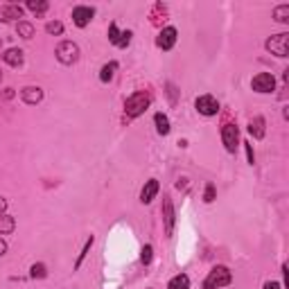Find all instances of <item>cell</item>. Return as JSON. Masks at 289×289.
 I'll return each instance as SVG.
<instances>
[{
    "instance_id": "obj_12",
    "label": "cell",
    "mask_w": 289,
    "mask_h": 289,
    "mask_svg": "<svg viewBox=\"0 0 289 289\" xmlns=\"http://www.w3.org/2000/svg\"><path fill=\"white\" fill-rule=\"evenodd\" d=\"M156 195H158V181L149 179L147 183H144L142 192H140V201H142V204H149L152 199H156Z\"/></svg>"
},
{
    "instance_id": "obj_11",
    "label": "cell",
    "mask_w": 289,
    "mask_h": 289,
    "mask_svg": "<svg viewBox=\"0 0 289 289\" xmlns=\"http://www.w3.org/2000/svg\"><path fill=\"white\" fill-rule=\"evenodd\" d=\"M21 98L25 104H38L43 100V90L38 88V86H25V88L21 90Z\"/></svg>"
},
{
    "instance_id": "obj_14",
    "label": "cell",
    "mask_w": 289,
    "mask_h": 289,
    "mask_svg": "<svg viewBox=\"0 0 289 289\" xmlns=\"http://www.w3.org/2000/svg\"><path fill=\"white\" fill-rule=\"evenodd\" d=\"M18 18H23V7H18V5H5L3 21H18Z\"/></svg>"
},
{
    "instance_id": "obj_21",
    "label": "cell",
    "mask_w": 289,
    "mask_h": 289,
    "mask_svg": "<svg viewBox=\"0 0 289 289\" xmlns=\"http://www.w3.org/2000/svg\"><path fill=\"white\" fill-rule=\"evenodd\" d=\"M115 70H118V64H115V61H111V64H107V66H102V70H100V79H102V81H111V79H113V75H115Z\"/></svg>"
},
{
    "instance_id": "obj_30",
    "label": "cell",
    "mask_w": 289,
    "mask_h": 289,
    "mask_svg": "<svg viewBox=\"0 0 289 289\" xmlns=\"http://www.w3.org/2000/svg\"><path fill=\"white\" fill-rule=\"evenodd\" d=\"M244 147H247V158H249V163H255V154H253V147H251V142H244Z\"/></svg>"
},
{
    "instance_id": "obj_28",
    "label": "cell",
    "mask_w": 289,
    "mask_h": 289,
    "mask_svg": "<svg viewBox=\"0 0 289 289\" xmlns=\"http://www.w3.org/2000/svg\"><path fill=\"white\" fill-rule=\"evenodd\" d=\"M140 260H142V264H149V262H152V247H149V244H147V247L142 249V255H140Z\"/></svg>"
},
{
    "instance_id": "obj_5",
    "label": "cell",
    "mask_w": 289,
    "mask_h": 289,
    "mask_svg": "<svg viewBox=\"0 0 289 289\" xmlns=\"http://www.w3.org/2000/svg\"><path fill=\"white\" fill-rule=\"evenodd\" d=\"M221 140L226 144V152L235 154V149H237V140H239V133H237V127L230 122H226L224 127H221Z\"/></svg>"
},
{
    "instance_id": "obj_18",
    "label": "cell",
    "mask_w": 289,
    "mask_h": 289,
    "mask_svg": "<svg viewBox=\"0 0 289 289\" xmlns=\"http://www.w3.org/2000/svg\"><path fill=\"white\" fill-rule=\"evenodd\" d=\"M170 289H190V278L185 273H179L170 280Z\"/></svg>"
},
{
    "instance_id": "obj_17",
    "label": "cell",
    "mask_w": 289,
    "mask_h": 289,
    "mask_svg": "<svg viewBox=\"0 0 289 289\" xmlns=\"http://www.w3.org/2000/svg\"><path fill=\"white\" fill-rule=\"evenodd\" d=\"M16 228V219L9 215H0V235H9Z\"/></svg>"
},
{
    "instance_id": "obj_9",
    "label": "cell",
    "mask_w": 289,
    "mask_h": 289,
    "mask_svg": "<svg viewBox=\"0 0 289 289\" xmlns=\"http://www.w3.org/2000/svg\"><path fill=\"white\" fill-rule=\"evenodd\" d=\"M95 16V9L93 7H75L72 9V21H75L77 27H86Z\"/></svg>"
},
{
    "instance_id": "obj_26",
    "label": "cell",
    "mask_w": 289,
    "mask_h": 289,
    "mask_svg": "<svg viewBox=\"0 0 289 289\" xmlns=\"http://www.w3.org/2000/svg\"><path fill=\"white\" fill-rule=\"evenodd\" d=\"M118 38H120L118 25H115V23H111V27H109V41H111V43H118Z\"/></svg>"
},
{
    "instance_id": "obj_13",
    "label": "cell",
    "mask_w": 289,
    "mask_h": 289,
    "mask_svg": "<svg viewBox=\"0 0 289 289\" xmlns=\"http://www.w3.org/2000/svg\"><path fill=\"white\" fill-rule=\"evenodd\" d=\"M3 59H5V64L18 68V66L23 64V50H18V47H9V50H5Z\"/></svg>"
},
{
    "instance_id": "obj_6",
    "label": "cell",
    "mask_w": 289,
    "mask_h": 289,
    "mask_svg": "<svg viewBox=\"0 0 289 289\" xmlns=\"http://www.w3.org/2000/svg\"><path fill=\"white\" fill-rule=\"evenodd\" d=\"M251 86L258 93H271V90H276V79H273V75H269V72H260V75L253 77Z\"/></svg>"
},
{
    "instance_id": "obj_8",
    "label": "cell",
    "mask_w": 289,
    "mask_h": 289,
    "mask_svg": "<svg viewBox=\"0 0 289 289\" xmlns=\"http://www.w3.org/2000/svg\"><path fill=\"white\" fill-rule=\"evenodd\" d=\"M174 206H172V199L170 197H163V224H165V233L172 235L174 233Z\"/></svg>"
},
{
    "instance_id": "obj_15",
    "label": "cell",
    "mask_w": 289,
    "mask_h": 289,
    "mask_svg": "<svg viewBox=\"0 0 289 289\" xmlns=\"http://www.w3.org/2000/svg\"><path fill=\"white\" fill-rule=\"evenodd\" d=\"M249 133H251L253 138H262L264 136V118H253L251 122H249Z\"/></svg>"
},
{
    "instance_id": "obj_22",
    "label": "cell",
    "mask_w": 289,
    "mask_h": 289,
    "mask_svg": "<svg viewBox=\"0 0 289 289\" xmlns=\"http://www.w3.org/2000/svg\"><path fill=\"white\" fill-rule=\"evenodd\" d=\"M273 18L278 23H287L289 21V5H280V7L273 9Z\"/></svg>"
},
{
    "instance_id": "obj_23",
    "label": "cell",
    "mask_w": 289,
    "mask_h": 289,
    "mask_svg": "<svg viewBox=\"0 0 289 289\" xmlns=\"http://www.w3.org/2000/svg\"><path fill=\"white\" fill-rule=\"evenodd\" d=\"M30 276L32 278H45L47 276V271H45V264H32V269H30Z\"/></svg>"
},
{
    "instance_id": "obj_19",
    "label": "cell",
    "mask_w": 289,
    "mask_h": 289,
    "mask_svg": "<svg viewBox=\"0 0 289 289\" xmlns=\"http://www.w3.org/2000/svg\"><path fill=\"white\" fill-rule=\"evenodd\" d=\"M27 9L34 12L36 16H43V14L47 12V3L45 0H27Z\"/></svg>"
},
{
    "instance_id": "obj_29",
    "label": "cell",
    "mask_w": 289,
    "mask_h": 289,
    "mask_svg": "<svg viewBox=\"0 0 289 289\" xmlns=\"http://www.w3.org/2000/svg\"><path fill=\"white\" fill-rule=\"evenodd\" d=\"M213 199H215V185H213V183H208V187H206V201L210 204Z\"/></svg>"
},
{
    "instance_id": "obj_20",
    "label": "cell",
    "mask_w": 289,
    "mask_h": 289,
    "mask_svg": "<svg viewBox=\"0 0 289 289\" xmlns=\"http://www.w3.org/2000/svg\"><path fill=\"white\" fill-rule=\"evenodd\" d=\"M16 32H18V36H23V38H32V36H34V27H32V23H27V21H18Z\"/></svg>"
},
{
    "instance_id": "obj_1",
    "label": "cell",
    "mask_w": 289,
    "mask_h": 289,
    "mask_svg": "<svg viewBox=\"0 0 289 289\" xmlns=\"http://www.w3.org/2000/svg\"><path fill=\"white\" fill-rule=\"evenodd\" d=\"M149 104H152V98L147 93H133L124 102V111H127L129 118H138V115H142L149 109Z\"/></svg>"
},
{
    "instance_id": "obj_7",
    "label": "cell",
    "mask_w": 289,
    "mask_h": 289,
    "mask_svg": "<svg viewBox=\"0 0 289 289\" xmlns=\"http://www.w3.org/2000/svg\"><path fill=\"white\" fill-rule=\"evenodd\" d=\"M195 107L197 111H199L201 115H217V111H219V102L213 98V95H201V98H197V102H195Z\"/></svg>"
},
{
    "instance_id": "obj_25",
    "label": "cell",
    "mask_w": 289,
    "mask_h": 289,
    "mask_svg": "<svg viewBox=\"0 0 289 289\" xmlns=\"http://www.w3.org/2000/svg\"><path fill=\"white\" fill-rule=\"evenodd\" d=\"M129 43H131V32H120V38H118L115 45H118V47H127Z\"/></svg>"
},
{
    "instance_id": "obj_35",
    "label": "cell",
    "mask_w": 289,
    "mask_h": 289,
    "mask_svg": "<svg viewBox=\"0 0 289 289\" xmlns=\"http://www.w3.org/2000/svg\"><path fill=\"white\" fill-rule=\"evenodd\" d=\"M0 79H3V72H0Z\"/></svg>"
},
{
    "instance_id": "obj_27",
    "label": "cell",
    "mask_w": 289,
    "mask_h": 289,
    "mask_svg": "<svg viewBox=\"0 0 289 289\" xmlns=\"http://www.w3.org/2000/svg\"><path fill=\"white\" fill-rule=\"evenodd\" d=\"M90 247H93V237H90V239H88V242H86V244H84V251H81V253H79V258H77V264H75V267H79V264H81V260H84V258H86V253H88V251H90Z\"/></svg>"
},
{
    "instance_id": "obj_32",
    "label": "cell",
    "mask_w": 289,
    "mask_h": 289,
    "mask_svg": "<svg viewBox=\"0 0 289 289\" xmlns=\"http://www.w3.org/2000/svg\"><path fill=\"white\" fill-rule=\"evenodd\" d=\"M5 253H7V242H5V239H0V258H3Z\"/></svg>"
},
{
    "instance_id": "obj_34",
    "label": "cell",
    "mask_w": 289,
    "mask_h": 289,
    "mask_svg": "<svg viewBox=\"0 0 289 289\" xmlns=\"http://www.w3.org/2000/svg\"><path fill=\"white\" fill-rule=\"evenodd\" d=\"M5 98H14V88H5Z\"/></svg>"
},
{
    "instance_id": "obj_3",
    "label": "cell",
    "mask_w": 289,
    "mask_h": 289,
    "mask_svg": "<svg viewBox=\"0 0 289 289\" xmlns=\"http://www.w3.org/2000/svg\"><path fill=\"white\" fill-rule=\"evenodd\" d=\"M57 59H59L64 66L77 64V59H79V47H77V43L61 41L59 45H57Z\"/></svg>"
},
{
    "instance_id": "obj_24",
    "label": "cell",
    "mask_w": 289,
    "mask_h": 289,
    "mask_svg": "<svg viewBox=\"0 0 289 289\" xmlns=\"http://www.w3.org/2000/svg\"><path fill=\"white\" fill-rule=\"evenodd\" d=\"M45 32L47 34H61V32H64V25H61L59 21H50L45 25Z\"/></svg>"
},
{
    "instance_id": "obj_16",
    "label": "cell",
    "mask_w": 289,
    "mask_h": 289,
    "mask_svg": "<svg viewBox=\"0 0 289 289\" xmlns=\"http://www.w3.org/2000/svg\"><path fill=\"white\" fill-rule=\"evenodd\" d=\"M154 122H156V131L161 133V136H167L170 133V120H167V115H163V113H156L154 115Z\"/></svg>"
},
{
    "instance_id": "obj_10",
    "label": "cell",
    "mask_w": 289,
    "mask_h": 289,
    "mask_svg": "<svg viewBox=\"0 0 289 289\" xmlns=\"http://www.w3.org/2000/svg\"><path fill=\"white\" fill-rule=\"evenodd\" d=\"M174 43H176V30L174 27H165L156 38V45L161 47V50H172Z\"/></svg>"
},
{
    "instance_id": "obj_2",
    "label": "cell",
    "mask_w": 289,
    "mask_h": 289,
    "mask_svg": "<svg viewBox=\"0 0 289 289\" xmlns=\"http://www.w3.org/2000/svg\"><path fill=\"white\" fill-rule=\"evenodd\" d=\"M230 280H233V276H230L228 269H226V267H215L213 271L206 276L204 289H219V287H226V285H230Z\"/></svg>"
},
{
    "instance_id": "obj_31",
    "label": "cell",
    "mask_w": 289,
    "mask_h": 289,
    "mask_svg": "<svg viewBox=\"0 0 289 289\" xmlns=\"http://www.w3.org/2000/svg\"><path fill=\"white\" fill-rule=\"evenodd\" d=\"M5 210H7V199L0 197V215H5Z\"/></svg>"
},
{
    "instance_id": "obj_4",
    "label": "cell",
    "mask_w": 289,
    "mask_h": 289,
    "mask_svg": "<svg viewBox=\"0 0 289 289\" xmlns=\"http://www.w3.org/2000/svg\"><path fill=\"white\" fill-rule=\"evenodd\" d=\"M287 47H289V34L287 32L271 36L267 41V50L271 52V55H276V57H287V52H289Z\"/></svg>"
},
{
    "instance_id": "obj_33",
    "label": "cell",
    "mask_w": 289,
    "mask_h": 289,
    "mask_svg": "<svg viewBox=\"0 0 289 289\" xmlns=\"http://www.w3.org/2000/svg\"><path fill=\"white\" fill-rule=\"evenodd\" d=\"M264 289H280L278 282H264Z\"/></svg>"
}]
</instances>
